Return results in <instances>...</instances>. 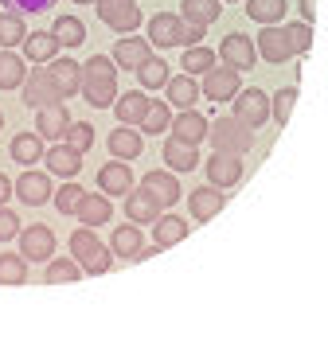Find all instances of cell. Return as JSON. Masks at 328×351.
Listing matches in <instances>:
<instances>
[{
	"instance_id": "cell-1",
	"label": "cell",
	"mask_w": 328,
	"mask_h": 351,
	"mask_svg": "<svg viewBox=\"0 0 328 351\" xmlns=\"http://www.w3.org/2000/svg\"><path fill=\"white\" fill-rule=\"evenodd\" d=\"M82 98L94 110L117 106V63L110 55H90L82 63Z\"/></svg>"
},
{
	"instance_id": "cell-2",
	"label": "cell",
	"mask_w": 328,
	"mask_h": 351,
	"mask_svg": "<svg viewBox=\"0 0 328 351\" xmlns=\"http://www.w3.org/2000/svg\"><path fill=\"white\" fill-rule=\"evenodd\" d=\"M71 258H78V265H82V274H110V265H114V250H106L102 246V239L90 230V226H75L71 230Z\"/></svg>"
},
{
	"instance_id": "cell-3",
	"label": "cell",
	"mask_w": 328,
	"mask_h": 351,
	"mask_svg": "<svg viewBox=\"0 0 328 351\" xmlns=\"http://www.w3.org/2000/svg\"><path fill=\"white\" fill-rule=\"evenodd\" d=\"M215 152H231V156H242V152L254 149V129L242 125L239 117L231 113V117H215L211 121V133H207Z\"/></svg>"
},
{
	"instance_id": "cell-4",
	"label": "cell",
	"mask_w": 328,
	"mask_h": 351,
	"mask_svg": "<svg viewBox=\"0 0 328 351\" xmlns=\"http://www.w3.org/2000/svg\"><path fill=\"white\" fill-rule=\"evenodd\" d=\"M235 117H239L242 125H250V129H262L270 117H274V98L266 94V90L250 86V90H242L239 98H235Z\"/></svg>"
},
{
	"instance_id": "cell-5",
	"label": "cell",
	"mask_w": 328,
	"mask_h": 351,
	"mask_svg": "<svg viewBox=\"0 0 328 351\" xmlns=\"http://www.w3.org/2000/svg\"><path fill=\"white\" fill-rule=\"evenodd\" d=\"M98 20L114 27L117 36H133L141 24V8L137 0H98Z\"/></svg>"
},
{
	"instance_id": "cell-6",
	"label": "cell",
	"mask_w": 328,
	"mask_h": 351,
	"mask_svg": "<svg viewBox=\"0 0 328 351\" xmlns=\"http://www.w3.org/2000/svg\"><path fill=\"white\" fill-rule=\"evenodd\" d=\"M24 101H27V106H36V110H47V106L67 101L63 90H59V82H55V75H51V66H47V71H32V75H27Z\"/></svg>"
},
{
	"instance_id": "cell-7",
	"label": "cell",
	"mask_w": 328,
	"mask_h": 351,
	"mask_svg": "<svg viewBox=\"0 0 328 351\" xmlns=\"http://www.w3.org/2000/svg\"><path fill=\"white\" fill-rule=\"evenodd\" d=\"M219 59L227 66H235V71H254V63H258V43H254L250 36H242V32H231L223 43H219Z\"/></svg>"
},
{
	"instance_id": "cell-8",
	"label": "cell",
	"mask_w": 328,
	"mask_h": 351,
	"mask_svg": "<svg viewBox=\"0 0 328 351\" xmlns=\"http://www.w3.org/2000/svg\"><path fill=\"white\" fill-rule=\"evenodd\" d=\"M254 43H258V59H266V63L281 66L285 59H293V43H290V32L285 27H262L258 36H254Z\"/></svg>"
},
{
	"instance_id": "cell-9",
	"label": "cell",
	"mask_w": 328,
	"mask_h": 351,
	"mask_svg": "<svg viewBox=\"0 0 328 351\" xmlns=\"http://www.w3.org/2000/svg\"><path fill=\"white\" fill-rule=\"evenodd\" d=\"M20 254L32 258V262H51V254H55V234H51V226L43 223H32L20 230Z\"/></svg>"
},
{
	"instance_id": "cell-10",
	"label": "cell",
	"mask_w": 328,
	"mask_h": 351,
	"mask_svg": "<svg viewBox=\"0 0 328 351\" xmlns=\"http://www.w3.org/2000/svg\"><path fill=\"white\" fill-rule=\"evenodd\" d=\"M203 94L211 101H235L242 94V86H239V71L235 66H215L211 75H203Z\"/></svg>"
},
{
	"instance_id": "cell-11",
	"label": "cell",
	"mask_w": 328,
	"mask_h": 351,
	"mask_svg": "<svg viewBox=\"0 0 328 351\" xmlns=\"http://www.w3.org/2000/svg\"><path fill=\"white\" fill-rule=\"evenodd\" d=\"M184 16L176 12H156L149 20V43H156V47H180L184 43Z\"/></svg>"
},
{
	"instance_id": "cell-12",
	"label": "cell",
	"mask_w": 328,
	"mask_h": 351,
	"mask_svg": "<svg viewBox=\"0 0 328 351\" xmlns=\"http://www.w3.org/2000/svg\"><path fill=\"white\" fill-rule=\"evenodd\" d=\"M121 71H141V66L152 59V43L149 39H137V36H121L114 43V55H110Z\"/></svg>"
},
{
	"instance_id": "cell-13",
	"label": "cell",
	"mask_w": 328,
	"mask_h": 351,
	"mask_svg": "<svg viewBox=\"0 0 328 351\" xmlns=\"http://www.w3.org/2000/svg\"><path fill=\"white\" fill-rule=\"evenodd\" d=\"M203 168H207V184L211 188H235L242 180V156H231V152H211V160Z\"/></svg>"
},
{
	"instance_id": "cell-14",
	"label": "cell",
	"mask_w": 328,
	"mask_h": 351,
	"mask_svg": "<svg viewBox=\"0 0 328 351\" xmlns=\"http://www.w3.org/2000/svg\"><path fill=\"white\" fill-rule=\"evenodd\" d=\"M207 133H211V121L200 110H180L172 117V137L184 145H200V141H207Z\"/></svg>"
},
{
	"instance_id": "cell-15",
	"label": "cell",
	"mask_w": 328,
	"mask_h": 351,
	"mask_svg": "<svg viewBox=\"0 0 328 351\" xmlns=\"http://www.w3.org/2000/svg\"><path fill=\"white\" fill-rule=\"evenodd\" d=\"M98 188H102V195H129V191H133V168H129L126 160L102 164L98 168Z\"/></svg>"
},
{
	"instance_id": "cell-16",
	"label": "cell",
	"mask_w": 328,
	"mask_h": 351,
	"mask_svg": "<svg viewBox=\"0 0 328 351\" xmlns=\"http://www.w3.org/2000/svg\"><path fill=\"white\" fill-rule=\"evenodd\" d=\"M39 117H36V133L43 141H59V137H67V129L75 125L71 121V113H67V101H59V106H47V110H36Z\"/></svg>"
},
{
	"instance_id": "cell-17",
	"label": "cell",
	"mask_w": 328,
	"mask_h": 351,
	"mask_svg": "<svg viewBox=\"0 0 328 351\" xmlns=\"http://www.w3.org/2000/svg\"><path fill=\"white\" fill-rule=\"evenodd\" d=\"M223 203H227V195H223V188H211V184H203V188L188 191L191 219H200V223H207V219H215V215L223 211Z\"/></svg>"
},
{
	"instance_id": "cell-18",
	"label": "cell",
	"mask_w": 328,
	"mask_h": 351,
	"mask_svg": "<svg viewBox=\"0 0 328 351\" xmlns=\"http://www.w3.org/2000/svg\"><path fill=\"white\" fill-rule=\"evenodd\" d=\"M161 211H164V207L152 199L145 188H133V191L126 195V219H129V223L149 226V223H156V219H161Z\"/></svg>"
},
{
	"instance_id": "cell-19",
	"label": "cell",
	"mask_w": 328,
	"mask_h": 351,
	"mask_svg": "<svg viewBox=\"0 0 328 351\" xmlns=\"http://www.w3.org/2000/svg\"><path fill=\"white\" fill-rule=\"evenodd\" d=\"M141 188L149 191V195L161 203V207H172V203L184 195V191H180V180H176V176H172V172H156V168H152V172L141 180Z\"/></svg>"
},
{
	"instance_id": "cell-20",
	"label": "cell",
	"mask_w": 328,
	"mask_h": 351,
	"mask_svg": "<svg viewBox=\"0 0 328 351\" xmlns=\"http://www.w3.org/2000/svg\"><path fill=\"white\" fill-rule=\"evenodd\" d=\"M149 110H152V101L145 98L141 90H129V94H121V98H117V106H114L117 125H145Z\"/></svg>"
},
{
	"instance_id": "cell-21",
	"label": "cell",
	"mask_w": 328,
	"mask_h": 351,
	"mask_svg": "<svg viewBox=\"0 0 328 351\" xmlns=\"http://www.w3.org/2000/svg\"><path fill=\"white\" fill-rule=\"evenodd\" d=\"M16 195L27 203V207H39V203L55 199V191H51V180L43 172H24L16 180Z\"/></svg>"
},
{
	"instance_id": "cell-22",
	"label": "cell",
	"mask_w": 328,
	"mask_h": 351,
	"mask_svg": "<svg viewBox=\"0 0 328 351\" xmlns=\"http://www.w3.org/2000/svg\"><path fill=\"white\" fill-rule=\"evenodd\" d=\"M106 145H110V152H114L117 160H137L141 149H145V137H141L133 125H117Z\"/></svg>"
},
{
	"instance_id": "cell-23",
	"label": "cell",
	"mask_w": 328,
	"mask_h": 351,
	"mask_svg": "<svg viewBox=\"0 0 328 351\" xmlns=\"http://www.w3.org/2000/svg\"><path fill=\"white\" fill-rule=\"evenodd\" d=\"M8 152H12L16 164H39V160H47V149H43V137H39V133H16L12 145H8Z\"/></svg>"
},
{
	"instance_id": "cell-24",
	"label": "cell",
	"mask_w": 328,
	"mask_h": 351,
	"mask_svg": "<svg viewBox=\"0 0 328 351\" xmlns=\"http://www.w3.org/2000/svg\"><path fill=\"white\" fill-rule=\"evenodd\" d=\"M200 82L191 75H172V82L164 86V94H168V106H176V110H191L196 106V98H200Z\"/></svg>"
},
{
	"instance_id": "cell-25",
	"label": "cell",
	"mask_w": 328,
	"mask_h": 351,
	"mask_svg": "<svg viewBox=\"0 0 328 351\" xmlns=\"http://www.w3.org/2000/svg\"><path fill=\"white\" fill-rule=\"evenodd\" d=\"M27 82V63L16 51H0V90H24Z\"/></svg>"
},
{
	"instance_id": "cell-26",
	"label": "cell",
	"mask_w": 328,
	"mask_h": 351,
	"mask_svg": "<svg viewBox=\"0 0 328 351\" xmlns=\"http://www.w3.org/2000/svg\"><path fill=\"white\" fill-rule=\"evenodd\" d=\"M47 168L63 180H75L82 172V152H75L71 145H55V149H47Z\"/></svg>"
},
{
	"instance_id": "cell-27",
	"label": "cell",
	"mask_w": 328,
	"mask_h": 351,
	"mask_svg": "<svg viewBox=\"0 0 328 351\" xmlns=\"http://www.w3.org/2000/svg\"><path fill=\"white\" fill-rule=\"evenodd\" d=\"M161 156H164V164H168L172 172H191V168L200 164V156H196V145H184V141H176V137L164 141Z\"/></svg>"
},
{
	"instance_id": "cell-28",
	"label": "cell",
	"mask_w": 328,
	"mask_h": 351,
	"mask_svg": "<svg viewBox=\"0 0 328 351\" xmlns=\"http://www.w3.org/2000/svg\"><path fill=\"white\" fill-rule=\"evenodd\" d=\"M110 250H114V258H129V262H137L141 250H145V242H141V226H114Z\"/></svg>"
},
{
	"instance_id": "cell-29",
	"label": "cell",
	"mask_w": 328,
	"mask_h": 351,
	"mask_svg": "<svg viewBox=\"0 0 328 351\" xmlns=\"http://www.w3.org/2000/svg\"><path fill=\"white\" fill-rule=\"evenodd\" d=\"M59 39L51 36V32H32L24 43V59H32V63H55V55H59Z\"/></svg>"
},
{
	"instance_id": "cell-30",
	"label": "cell",
	"mask_w": 328,
	"mask_h": 351,
	"mask_svg": "<svg viewBox=\"0 0 328 351\" xmlns=\"http://www.w3.org/2000/svg\"><path fill=\"white\" fill-rule=\"evenodd\" d=\"M110 215H114V203H110V195H86L82 199V207H78V223L82 226H106L110 223Z\"/></svg>"
},
{
	"instance_id": "cell-31",
	"label": "cell",
	"mask_w": 328,
	"mask_h": 351,
	"mask_svg": "<svg viewBox=\"0 0 328 351\" xmlns=\"http://www.w3.org/2000/svg\"><path fill=\"white\" fill-rule=\"evenodd\" d=\"M152 239H156V246H176V242L188 239V223L180 219V215H161L156 223H152Z\"/></svg>"
},
{
	"instance_id": "cell-32",
	"label": "cell",
	"mask_w": 328,
	"mask_h": 351,
	"mask_svg": "<svg viewBox=\"0 0 328 351\" xmlns=\"http://www.w3.org/2000/svg\"><path fill=\"white\" fill-rule=\"evenodd\" d=\"M51 75H55L59 90H63V98L82 94V63H75V59H55L51 63Z\"/></svg>"
},
{
	"instance_id": "cell-33",
	"label": "cell",
	"mask_w": 328,
	"mask_h": 351,
	"mask_svg": "<svg viewBox=\"0 0 328 351\" xmlns=\"http://www.w3.org/2000/svg\"><path fill=\"white\" fill-rule=\"evenodd\" d=\"M180 8H184V12H180V16H184V24H196V27L215 24L219 12H223V8H219V0H184Z\"/></svg>"
},
{
	"instance_id": "cell-34",
	"label": "cell",
	"mask_w": 328,
	"mask_h": 351,
	"mask_svg": "<svg viewBox=\"0 0 328 351\" xmlns=\"http://www.w3.org/2000/svg\"><path fill=\"white\" fill-rule=\"evenodd\" d=\"M285 0H246V16L250 20H258L262 27H274V24H281V16H285Z\"/></svg>"
},
{
	"instance_id": "cell-35",
	"label": "cell",
	"mask_w": 328,
	"mask_h": 351,
	"mask_svg": "<svg viewBox=\"0 0 328 351\" xmlns=\"http://www.w3.org/2000/svg\"><path fill=\"white\" fill-rule=\"evenodd\" d=\"M51 36L59 39L63 47H78V43H86V24H82L78 16H59V20L51 24Z\"/></svg>"
},
{
	"instance_id": "cell-36",
	"label": "cell",
	"mask_w": 328,
	"mask_h": 351,
	"mask_svg": "<svg viewBox=\"0 0 328 351\" xmlns=\"http://www.w3.org/2000/svg\"><path fill=\"white\" fill-rule=\"evenodd\" d=\"M16 43H27V24L20 12H0V51L16 47Z\"/></svg>"
},
{
	"instance_id": "cell-37",
	"label": "cell",
	"mask_w": 328,
	"mask_h": 351,
	"mask_svg": "<svg viewBox=\"0 0 328 351\" xmlns=\"http://www.w3.org/2000/svg\"><path fill=\"white\" fill-rule=\"evenodd\" d=\"M180 66H184V75H211L215 71V51L211 47H184L180 55Z\"/></svg>"
},
{
	"instance_id": "cell-38",
	"label": "cell",
	"mask_w": 328,
	"mask_h": 351,
	"mask_svg": "<svg viewBox=\"0 0 328 351\" xmlns=\"http://www.w3.org/2000/svg\"><path fill=\"white\" fill-rule=\"evenodd\" d=\"M27 258L24 254H0V285H24Z\"/></svg>"
},
{
	"instance_id": "cell-39",
	"label": "cell",
	"mask_w": 328,
	"mask_h": 351,
	"mask_svg": "<svg viewBox=\"0 0 328 351\" xmlns=\"http://www.w3.org/2000/svg\"><path fill=\"white\" fill-rule=\"evenodd\" d=\"M137 78H141V86H145V90H161V86H168V82H172L168 63H161V59H149V63L137 71Z\"/></svg>"
},
{
	"instance_id": "cell-40",
	"label": "cell",
	"mask_w": 328,
	"mask_h": 351,
	"mask_svg": "<svg viewBox=\"0 0 328 351\" xmlns=\"http://www.w3.org/2000/svg\"><path fill=\"white\" fill-rule=\"evenodd\" d=\"M82 199H86V191L78 188V184H63V188L55 191V207H59V211L63 215H78V207H82Z\"/></svg>"
},
{
	"instance_id": "cell-41",
	"label": "cell",
	"mask_w": 328,
	"mask_h": 351,
	"mask_svg": "<svg viewBox=\"0 0 328 351\" xmlns=\"http://www.w3.org/2000/svg\"><path fill=\"white\" fill-rule=\"evenodd\" d=\"M164 129H172V106H168V101H152V110H149V117H145L141 133H164Z\"/></svg>"
},
{
	"instance_id": "cell-42",
	"label": "cell",
	"mask_w": 328,
	"mask_h": 351,
	"mask_svg": "<svg viewBox=\"0 0 328 351\" xmlns=\"http://www.w3.org/2000/svg\"><path fill=\"white\" fill-rule=\"evenodd\" d=\"M82 274V265L71 262V258H51L47 262V281L51 285H63V281H75V277Z\"/></svg>"
},
{
	"instance_id": "cell-43",
	"label": "cell",
	"mask_w": 328,
	"mask_h": 351,
	"mask_svg": "<svg viewBox=\"0 0 328 351\" xmlns=\"http://www.w3.org/2000/svg\"><path fill=\"white\" fill-rule=\"evenodd\" d=\"M63 145H71L75 152H86L90 145H94V125H86V121H75V125L67 129Z\"/></svg>"
},
{
	"instance_id": "cell-44",
	"label": "cell",
	"mask_w": 328,
	"mask_h": 351,
	"mask_svg": "<svg viewBox=\"0 0 328 351\" xmlns=\"http://www.w3.org/2000/svg\"><path fill=\"white\" fill-rule=\"evenodd\" d=\"M293 101H297V86H285V90H278V94H274V121H278V125H285V121H290Z\"/></svg>"
},
{
	"instance_id": "cell-45",
	"label": "cell",
	"mask_w": 328,
	"mask_h": 351,
	"mask_svg": "<svg viewBox=\"0 0 328 351\" xmlns=\"http://www.w3.org/2000/svg\"><path fill=\"white\" fill-rule=\"evenodd\" d=\"M285 32H290V43H293V55H305V51L313 47V27L305 24H285Z\"/></svg>"
},
{
	"instance_id": "cell-46",
	"label": "cell",
	"mask_w": 328,
	"mask_h": 351,
	"mask_svg": "<svg viewBox=\"0 0 328 351\" xmlns=\"http://www.w3.org/2000/svg\"><path fill=\"white\" fill-rule=\"evenodd\" d=\"M0 4H4L8 12H20V16H24V12H51L59 0H0Z\"/></svg>"
},
{
	"instance_id": "cell-47",
	"label": "cell",
	"mask_w": 328,
	"mask_h": 351,
	"mask_svg": "<svg viewBox=\"0 0 328 351\" xmlns=\"http://www.w3.org/2000/svg\"><path fill=\"white\" fill-rule=\"evenodd\" d=\"M8 239H20V219H16V211L0 207V242H8Z\"/></svg>"
},
{
	"instance_id": "cell-48",
	"label": "cell",
	"mask_w": 328,
	"mask_h": 351,
	"mask_svg": "<svg viewBox=\"0 0 328 351\" xmlns=\"http://www.w3.org/2000/svg\"><path fill=\"white\" fill-rule=\"evenodd\" d=\"M200 39H203V27H196V24L184 27V43H188V47H200Z\"/></svg>"
},
{
	"instance_id": "cell-49",
	"label": "cell",
	"mask_w": 328,
	"mask_h": 351,
	"mask_svg": "<svg viewBox=\"0 0 328 351\" xmlns=\"http://www.w3.org/2000/svg\"><path fill=\"white\" fill-rule=\"evenodd\" d=\"M12 191H16V184L8 180V176H0V207H4V203L12 199Z\"/></svg>"
},
{
	"instance_id": "cell-50",
	"label": "cell",
	"mask_w": 328,
	"mask_h": 351,
	"mask_svg": "<svg viewBox=\"0 0 328 351\" xmlns=\"http://www.w3.org/2000/svg\"><path fill=\"white\" fill-rule=\"evenodd\" d=\"M297 8H301L305 24H309V20H313V16H316V0H301V4H297Z\"/></svg>"
},
{
	"instance_id": "cell-51",
	"label": "cell",
	"mask_w": 328,
	"mask_h": 351,
	"mask_svg": "<svg viewBox=\"0 0 328 351\" xmlns=\"http://www.w3.org/2000/svg\"><path fill=\"white\" fill-rule=\"evenodd\" d=\"M75 4H98V0H75Z\"/></svg>"
},
{
	"instance_id": "cell-52",
	"label": "cell",
	"mask_w": 328,
	"mask_h": 351,
	"mask_svg": "<svg viewBox=\"0 0 328 351\" xmlns=\"http://www.w3.org/2000/svg\"><path fill=\"white\" fill-rule=\"evenodd\" d=\"M0 125H4V113H0Z\"/></svg>"
}]
</instances>
